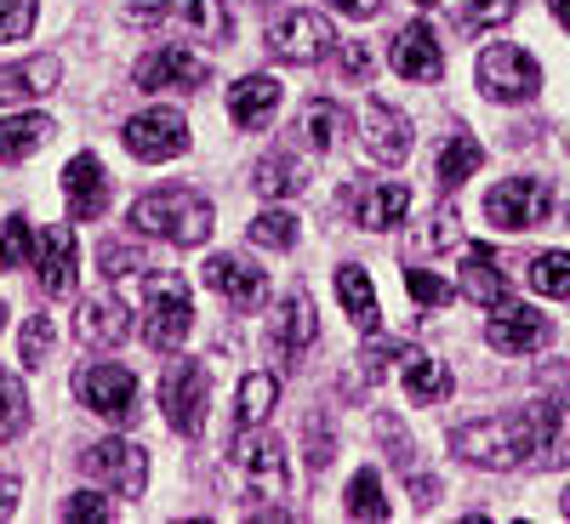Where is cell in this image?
<instances>
[{
  "label": "cell",
  "instance_id": "13",
  "mask_svg": "<svg viewBox=\"0 0 570 524\" xmlns=\"http://www.w3.org/2000/svg\"><path fill=\"white\" fill-rule=\"evenodd\" d=\"M360 137H365L371 160H383V166H400V160L411 155V120H405L394 103H383V98H365V109H360Z\"/></svg>",
  "mask_w": 570,
  "mask_h": 524
},
{
  "label": "cell",
  "instance_id": "19",
  "mask_svg": "<svg viewBox=\"0 0 570 524\" xmlns=\"http://www.w3.org/2000/svg\"><path fill=\"white\" fill-rule=\"evenodd\" d=\"M531 467H570V405L564 399H537L531 405Z\"/></svg>",
  "mask_w": 570,
  "mask_h": 524
},
{
  "label": "cell",
  "instance_id": "26",
  "mask_svg": "<svg viewBox=\"0 0 570 524\" xmlns=\"http://www.w3.org/2000/svg\"><path fill=\"white\" fill-rule=\"evenodd\" d=\"M314 330H320L314 297H308V291H292V297L279 303V314H274V325H268V337H274L279 354H303V348L314 343Z\"/></svg>",
  "mask_w": 570,
  "mask_h": 524
},
{
  "label": "cell",
  "instance_id": "22",
  "mask_svg": "<svg viewBox=\"0 0 570 524\" xmlns=\"http://www.w3.org/2000/svg\"><path fill=\"white\" fill-rule=\"evenodd\" d=\"M274 109H279V80H274V75H246V80L228 86V115H234V126L257 131V126L274 120Z\"/></svg>",
  "mask_w": 570,
  "mask_h": 524
},
{
  "label": "cell",
  "instance_id": "12",
  "mask_svg": "<svg viewBox=\"0 0 570 524\" xmlns=\"http://www.w3.org/2000/svg\"><path fill=\"white\" fill-rule=\"evenodd\" d=\"M228 456L252 473V491L257 496H285V485H292V479H285V445L274 434H263V427H246Z\"/></svg>",
  "mask_w": 570,
  "mask_h": 524
},
{
  "label": "cell",
  "instance_id": "42",
  "mask_svg": "<svg viewBox=\"0 0 570 524\" xmlns=\"http://www.w3.org/2000/svg\"><path fill=\"white\" fill-rule=\"evenodd\" d=\"M18 348H23V365L35 370L46 354H52V319H46V314H35L29 325H23V337H18Z\"/></svg>",
  "mask_w": 570,
  "mask_h": 524
},
{
  "label": "cell",
  "instance_id": "54",
  "mask_svg": "<svg viewBox=\"0 0 570 524\" xmlns=\"http://www.w3.org/2000/svg\"><path fill=\"white\" fill-rule=\"evenodd\" d=\"M416 7H440V0H416Z\"/></svg>",
  "mask_w": 570,
  "mask_h": 524
},
{
  "label": "cell",
  "instance_id": "18",
  "mask_svg": "<svg viewBox=\"0 0 570 524\" xmlns=\"http://www.w3.org/2000/svg\"><path fill=\"white\" fill-rule=\"evenodd\" d=\"M389 58L405 80H440L445 75V52H440V40L428 23H405L394 40H389Z\"/></svg>",
  "mask_w": 570,
  "mask_h": 524
},
{
  "label": "cell",
  "instance_id": "23",
  "mask_svg": "<svg viewBox=\"0 0 570 524\" xmlns=\"http://www.w3.org/2000/svg\"><path fill=\"white\" fill-rule=\"evenodd\" d=\"M394 370H400V383H405L411 405H440V399L451 394V370H445L440 359H428L422 348H400Z\"/></svg>",
  "mask_w": 570,
  "mask_h": 524
},
{
  "label": "cell",
  "instance_id": "38",
  "mask_svg": "<svg viewBox=\"0 0 570 524\" xmlns=\"http://www.w3.org/2000/svg\"><path fill=\"white\" fill-rule=\"evenodd\" d=\"M29 257H35L29 217H7V234H0V268H29Z\"/></svg>",
  "mask_w": 570,
  "mask_h": 524
},
{
  "label": "cell",
  "instance_id": "35",
  "mask_svg": "<svg viewBox=\"0 0 570 524\" xmlns=\"http://www.w3.org/2000/svg\"><path fill=\"white\" fill-rule=\"evenodd\" d=\"M525 279L537 285L542 297H570V251H542V257H531Z\"/></svg>",
  "mask_w": 570,
  "mask_h": 524
},
{
  "label": "cell",
  "instance_id": "50",
  "mask_svg": "<svg viewBox=\"0 0 570 524\" xmlns=\"http://www.w3.org/2000/svg\"><path fill=\"white\" fill-rule=\"evenodd\" d=\"M411 491H416V507H434V496H440L434 479H411Z\"/></svg>",
  "mask_w": 570,
  "mask_h": 524
},
{
  "label": "cell",
  "instance_id": "7",
  "mask_svg": "<svg viewBox=\"0 0 570 524\" xmlns=\"http://www.w3.org/2000/svg\"><path fill=\"white\" fill-rule=\"evenodd\" d=\"M75 394H80L86 411H98L104 422H120V427L137 422V376L126 365H86L75 376Z\"/></svg>",
  "mask_w": 570,
  "mask_h": 524
},
{
  "label": "cell",
  "instance_id": "33",
  "mask_svg": "<svg viewBox=\"0 0 570 524\" xmlns=\"http://www.w3.org/2000/svg\"><path fill=\"white\" fill-rule=\"evenodd\" d=\"M343 513H348V518H371V524H383V518H389L383 479H376L371 467H360L354 479H348V491H343Z\"/></svg>",
  "mask_w": 570,
  "mask_h": 524
},
{
  "label": "cell",
  "instance_id": "48",
  "mask_svg": "<svg viewBox=\"0 0 570 524\" xmlns=\"http://www.w3.org/2000/svg\"><path fill=\"white\" fill-rule=\"evenodd\" d=\"M343 75H354V80H365V75H371V52H365L360 40H354L348 52H343Z\"/></svg>",
  "mask_w": 570,
  "mask_h": 524
},
{
  "label": "cell",
  "instance_id": "34",
  "mask_svg": "<svg viewBox=\"0 0 570 524\" xmlns=\"http://www.w3.org/2000/svg\"><path fill=\"white\" fill-rule=\"evenodd\" d=\"M274 399H279V383L268 370H246L240 376V427H263L274 416Z\"/></svg>",
  "mask_w": 570,
  "mask_h": 524
},
{
  "label": "cell",
  "instance_id": "55",
  "mask_svg": "<svg viewBox=\"0 0 570 524\" xmlns=\"http://www.w3.org/2000/svg\"><path fill=\"white\" fill-rule=\"evenodd\" d=\"M0 325H7V303H0Z\"/></svg>",
  "mask_w": 570,
  "mask_h": 524
},
{
  "label": "cell",
  "instance_id": "27",
  "mask_svg": "<svg viewBox=\"0 0 570 524\" xmlns=\"http://www.w3.org/2000/svg\"><path fill=\"white\" fill-rule=\"evenodd\" d=\"M171 23L188 29V34H200L206 46H228V34H234V18H228L223 0H177Z\"/></svg>",
  "mask_w": 570,
  "mask_h": 524
},
{
  "label": "cell",
  "instance_id": "17",
  "mask_svg": "<svg viewBox=\"0 0 570 524\" xmlns=\"http://www.w3.org/2000/svg\"><path fill=\"white\" fill-rule=\"evenodd\" d=\"M485 337H491V348L497 354H537L548 337H553V325H548V314H537V308H497V319L485 325Z\"/></svg>",
  "mask_w": 570,
  "mask_h": 524
},
{
  "label": "cell",
  "instance_id": "36",
  "mask_svg": "<svg viewBox=\"0 0 570 524\" xmlns=\"http://www.w3.org/2000/svg\"><path fill=\"white\" fill-rule=\"evenodd\" d=\"M29 427V394L12 370H0V439H18Z\"/></svg>",
  "mask_w": 570,
  "mask_h": 524
},
{
  "label": "cell",
  "instance_id": "32",
  "mask_svg": "<svg viewBox=\"0 0 570 524\" xmlns=\"http://www.w3.org/2000/svg\"><path fill=\"white\" fill-rule=\"evenodd\" d=\"M263 195H274V200H285V195H303L308 188V166L297 160V155H268L263 166H257V177H252Z\"/></svg>",
  "mask_w": 570,
  "mask_h": 524
},
{
  "label": "cell",
  "instance_id": "31",
  "mask_svg": "<svg viewBox=\"0 0 570 524\" xmlns=\"http://www.w3.org/2000/svg\"><path fill=\"white\" fill-rule=\"evenodd\" d=\"M343 131H348V115H343V103H308L303 109V142L308 149H320V155H331L343 142Z\"/></svg>",
  "mask_w": 570,
  "mask_h": 524
},
{
  "label": "cell",
  "instance_id": "25",
  "mask_svg": "<svg viewBox=\"0 0 570 524\" xmlns=\"http://www.w3.org/2000/svg\"><path fill=\"white\" fill-rule=\"evenodd\" d=\"M58 58L52 52H40L29 63H12V69H0V103H29V98H46V91H58Z\"/></svg>",
  "mask_w": 570,
  "mask_h": 524
},
{
  "label": "cell",
  "instance_id": "21",
  "mask_svg": "<svg viewBox=\"0 0 570 524\" xmlns=\"http://www.w3.org/2000/svg\"><path fill=\"white\" fill-rule=\"evenodd\" d=\"M75 337H80L86 348H120V343L131 337V314H126L120 303H109V297H91V303H80V314H75Z\"/></svg>",
  "mask_w": 570,
  "mask_h": 524
},
{
  "label": "cell",
  "instance_id": "53",
  "mask_svg": "<svg viewBox=\"0 0 570 524\" xmlns=\"http://www.w3.org/2000/svg\"><path fill=\"white\" fill-rule=\"evenodd\" d=\"M559 507H564V518H570V491H564V502H559Z\"/></svg>",
  "mask_w": 570,
  "mask_h": 524
},
{
  "label": "cell",
  "instance_id": "1",
  "mask_svg": "<svg viewBox=\"0 0 570 524\" xmlns=\"http://www.w3.org/2000/svg\"><path fill=\"white\" fill-rule=\"evenodd\" d=\"M531 445H537V427H531V405L513 411V416H485V422H462L451 434V451L473 467H491V473H508V467H525L531 462Z\"/></svg>",
  "mask_w": 570,
  "mask_h": 524
},
{
  "label": "cell",
  "instance_id": "29",
  "mask_svg": "<svg viewBox=\"0 0 570 524\" xmlns=\"http://www.w3.org/2000/svg\"><path fill=\"white\" fill-rule=\"evenodd\" d=\"M337 297L348 308V319L365 330V337H376V325H383V308H376V291H371V274L365 268H337Z\"/></svg>",
  "mask_w": 570,
  "mask_h": 524
},
{
  "label": "cell",
  "instance_id": "10",
  "mask_svg": "<svg viewBox=\"0 0 570 524\" xmlns=\"http://www.w3.org/2000/svg\"><path fill=\"white\" fill-rule=\"evenodd\" d=\"M120 142L137 160H149V166L155 160H177L188 149V120L177 109H142V115H131L120 126Z\"/></svg>",
  "mask_w": 570,
  "mask_h": 524
},
{
  "label": "cell",
  "instance_id": "47",
  "mask_svg": "<svg viewBox=\"0 0 570 524\" xmlns=\"http://www.w3.org/2000/svg\"><path fill=\"white\" fill-rule=\"evenodd\" d=\"M303 434L314 439V451H308V456H314V467H325V462H331V434H325V422H320V416H314V422H303Z\"/></svg>",
  "mask_w": 570,
  "mask_h": 524
},
{
  "label": "cell",
  "instance_id": "46",
  "mask_svg": "<svg viewBox=\"0 0 570 524\" xmlns=\"http://www.w3.org/2000/svg\"><path fill=\"white\" fill-rule=\"evenodd\" d=\"M376 434L389 439V456H394V462H405V467H411V439L394 427V416H376Z\"/></svg>",
  "mask_w": 570,
  "mask_h": 524
},
{
  "label": "cell",
  "instance_id": "16",
  "mask_svg": "<svg viewBox=\"0 0 570 524\" xmlns=\"http://www.w3.org/2000/svg\"><path fill=\"white\" fill-rule=\"evenodd\" d=\"M35 251H40V291L46 297H69L75 291V279H80V246H75V234L69 228H46L40 240H35Z\"/></svg>",
  "mask_w": 570,
  "mask_h": 524
},
{
  "label": "cell",
  "instance_id": "2",
  "mask_svg": "<svg viewBox=\"0 0 570 524\" xmlns=\"http://www.w3.org/2000/svg\"><path fill=\"white\" fill-rule=\"evenodd\" d=\"M131 228L166 246H200L212 234V200H200L195 188H155L131 206Z\"/></svg>",
  "mask_w": 570,
  "mask_h": 524
},
{
  "label": "cell",
  "instance_id": "5",
  "mask_svg": "<svg viewBox=\"0 0 570 524\" xmlns=\"http://www.w3.org/2000/svg\"><path fill=\"white\" fill-rule=\"evenodd\" d=\"M542 86V69L525 46H491L480 52V91L491 103H531Z\"/></svg>",
  "mask_w": 570,
  "mask_h": 524
},
{
  "label": "cell",
  "instance_id": "41",
  "mask_svg": "<svg viewBox=\"0 0 570 524\" xmlns=\"http://www.w3.org/2000/svg\"><path fill=\"white\" fill-rule=\"evenodd\" d=\"M98 263H104V274H109V279H131V274L149 268V263H142V251H137V246H126V240H104Z\"/></svg>",
  "mask_w": 570,
  "mask_h": 524
},
{
  "label": "cell",
  "instance_id": "28",
  "mask_svg": "<svg viewBox=\"0 0 570 524\" xmlns=\"http://www.w3.org/2000/svg\"><path fill=\"white\" fill-rule=\"evenodd\" d=\"M480 166H485V142L462 131V137H451L445 149H440V160H434V182L445 188V195H456V188H462L473 171H480Z\"/></svg>",
  "mask_w": 570,
  "mask_h": 524
},
{
  "label": "cell",
  "instance_id": "51",
  "mask_svg": "<svg viewBox=\"0 0 570 524\" xmlns=\"http://www.w3.org/2000/svg\"><path fill=\"white\" fill-rule=\"evenodd\" d=\"M18 507V479H0V518Z\"/></svg>",
  "mask_w": 570,
  "mask_h": 524
},
{
  "label": "cell",
  "instance_id": "15",
  "mask_svg": "<svg viewBox=\"0 0 570 524\" xmlns=\"http://www.w3.org/2000/svg\"><path fill=\"white\" fill-rule=\"evenodd\" d=\"M206 285L228 308H240V314L263 308V297H268V274L252 268V263H240V257H212L206 263Z\"/></svg>",
  "mask_w": 570,
  "mask_h": 524
},
{
  "label": "cell",
  "instance_id": "39",
  "mask_svg": "<svg viewBox=\"0 0 570 524\" xmlns=\"http://www.w3.org/2000/svg\"><path fill=\"white\" fill-rule=\"evenodd\" d=\"M405 291L416 308H445L456 297V285H445L440 274H428V268H405Z\"/></svg>",
  "mask_w": 570,
  "mask_h": 524
},
{
  "label": "cell",
  "instance_id": "14",
  "mask_svg": "<svg viewBox=\"0 0 570 524\" xmlns=\"http://www.w3.org/2000/svg\"><path fill=\"white\" fill-rule=\"evenodd\" d=\"M63 195H69V217L75 223H98L109 211V177L98 155H75L63 166Z\"/></svg>",
  "mask_w": 570,
  "mask_h": 524
},
{
  "label": "cell",
  "instance_id": "9",
  "mask_svg": "<svg viewBox=\"0 0 570 524\" xmlns=\"http://www.w3.org/2000/svg\"><path fill=\"white\" fill-rule=\"evenodd\" d=\"M80 473L120 491V496H142V485H149V456H142V445H126V439H98V445H86Z\"/></svg>",
  "mask_w": 570,
  "mask_h": 524
},
{
  "label": "cell",
  "instance_id": "40",
  "mask_svg": "<svg viewBox=\"0 0 570 524\" xmlns=\"http://www.w3.org/2000/svg\"><path fill=\"white\" fill-rule=\"evenodd\" d=\"M513 12H519V0H473V7L456 12V29H462V34H473V29H497V23H508Z\"/></svg>",
  "mask_w": 570,
  "mask_h": 524
},
{
  "label": "cell",
  "instance_id": "45",
  "mask_svg": "<svg viewBox=\"0 0 570 524\" xmlns=\"http://www.w3.org/2000/svg\"><path fill=\"white\" fill-rule=\"evenodd\" d=\"M451 240H456V211H434L428 228L416 234V246H451Z\"/></svg>",
  "mask_w": 570,
  "mask_h": 524
},
{
  "label": "cell",
  "instance_id": "30",
  "mask_svg": "<svg viewBox=\"0 0 570 524\" xmlns=\"http://www.w3.org/2000/svg\"><path fill=\"white\" fill-rule=\"evenodd\" d=\"M46 137H52V120H46V115H12V120H0V160H7V166L29 160Z\"/></svg>",
  "mask_w": 570,
  "mask_h": 524
},
{
  "label": "cell",
  "instance_id": "8",
  "mask_svg": "<svg viewBox=\"0 0 570 524\" xmlns=\"http://www.w3.org/2000/svg\"><path fill=\"white\" fill-rule=\"evenodd\" d=\"M331 46H337V34H331V23H325L320 12H308V7L285 12V18L268 29V52H274L279 63H297V69L325 63V58H331Z\"/></svg>",
  "mask_w": 570,
  "mask_h": 524
},
{
  "label": "cell",
  "instance_id": "44",
  "mask_svg": "<svg viewBox=\"0 0 570 524\" xmlns=\"http://www.w3.org/2000/svg\"><path fill=\"white\" fill-rule=\"evenodd\" d=\"M63 518H98V524H104V518H115V507H109L104 496L80 491V496H69V502H63Z\"/></svg>",
  "mask_w": 570,
  "mask_h": 524
},
{
  "label": "cell",
  "instance_id": "52",
  "mask_svg": "<svg viewBox=\"0 0 570 524\" xmlns=\"http://www.w3.org/2000/svg\"><path fill=\"white\" fill-rule=\"evenodd\" d=\"M548 7H553V18H559V23L570 29V0H548Z\"/></svg>",
  "mask_w": 570,
  "mask_h": 524
},
{
  "label": "cell",
  "instance_id": "43",
  "mask_svg": "<svg viewBox=\"0 0 570 524\" xmlns=\"http://www.w3.org/2000/svg\"><path fill=\"white\" fill-rule=\"evenodd\" d=\"M35 29V0H0V40H23Z\"/></svg>",
  "mask_w": 570,
  "mask_h": 524
},
{
  "label": "cell",
  "instance_id": "37",
  "mask_svg": "<svg viewBox=\"0 0 570 524\" xmlns=\"http://www.w3.org/2000/svg\"><path fill=\"white\" fill-rule=\"evenodd\" d=\"M252 246H263V251H292V246H297V217H292V211H257Z\"/></svg>",
  "mask_w": 570,
  "mask_h": 524
},
{
  "label": "cell",
  "instance_id": "20",
  "mask_svg": "<svg viewBox=\"0 0 570 524\" xmlns=\"http://www.w3.org/2000/svg\"><path fill=\"white\" fill-rule=\"evenodd\" d=\"M456 291L468 303H480V308H502L508 303V274H502L491 246H462V285Z\"/></svg>",
  "mask_w": 570,
  "mask_h": 524
},
{
  "label": "cell",
  "instance_id": "49",
  "mask_svg": "<svg viewBox=\"0 0 570 524\" xmlns=\"http://www.w3.org/2000/svg\"><path fill=\"white\" fill-rule=\"evenodd\" d=\"M331 7H337L343 18H376V12H383V0H331Z\"/></svg>",
  "mask_w": 570,
  "mask_h": 524
},
{
  "label": "cell",
  "instance_id": "4",
  "mask_svg": "<svg viewBox=\"0 0 570 524\" xmlns=\"http://www.w3.org/2000/svg\"><path fill=\"white\" fill-rule=\"evenodd\" d=\"M188 325H195V303H188V285L177 274H155L149 279V319H142V337L155 354H177Z\"/></svg>",
  "mask_w": 570,
  "mask_h": 524
},
{
  "label": "cell",
  "instance_id": "6",
  "mask_svg": "<svg viewBox=\"0 0 570 524\" xmlns=\"http://www.w3.org/2000/svg\"><path fill=\"white\" fill-rule=\"evenodd\" d=\"M553 211V188L542 177H508L485 195V217L508 234H525V228H542Z\"/></svg>",
  "mask_w": 570,
  "mask_h": 524
},
{
  "label": "cell",
  "instance_id": "3",
  "mask_svg": "<svg viewBox=\"0 0 570 524\" xmlns=\"http://www.w3.org/2000/svg\"><path fill=\"white\" fill-rule=\"evenodd\" d=\"M206 399H212V370L206 359H171L160 376V411L171 422V434L195 439L206 427Z\"/></svg>",
  "mask_w": 570,
  "mask_h": 524
},
{
  "label": "cell",
  "instance_id": "11",
  "mask_svg": "<svg viewBox=\"0 0 570 524\" xmlns=\"http://www.w3.org/2000/svg\"><path fill=\"white\" fill-rule=\"evenodd\" d=\"M131 80H137V91H200L212 80V63L195 52H177V46H160V52L137 58Z\"/></svg>",
  "mask_w": 570,
  "mask_h": 524
},
{
  "label": "cell",
  "instance_id": "24",
  "mask_svg": "<svg viewBox=\"0 0 570 524\" xmlns=\"http://www.w3.org/2000/svg\"><path fill=\"white\" fill-rule=\"evenodd\" d=\"M348 200H354V195H348ZM405 211H411V188H405V182H376V188H365V195L354 200V223L371 228V234L400 228Z\"/></svg>",
  "mask_w": 570,
  "mask_h": 524
}]
</instances>
